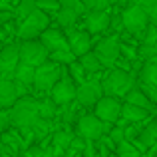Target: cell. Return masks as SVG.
Returning a JSON list of instances; mask_svg holds the SVG:
<instances>
[{"label":"cell","mask_w":157,"mask_h":157,"mask_svg":"<svg viewBox=\"0 0 157 157\" xmlns=\"http://www.w3.org/2000/svg\"><path fill=\"white\" fill-rule=\"evenodd\" d=\"M101 98H104V90H101V82L98 80H86L76 88V104L82 107H94Z\"/></svg>","instance_id":"11"},{"label":"cell","mask_w":157,"mask_h":157,"mask_svg":"<svg viewBox=\"0 0 157 157\" xmlns=\"http://www.w3.org/2000/svg\"><path fill=\"white\" fill-rule=\"evenodd\" d=\"M109 157H115V153H111V155H109Z\"/></svg>","instance_id":"39"},{"label":"cell","mask_w":157,"mask_h":157,"mask_svg":"<svg viewBox=\"0 0 157 157\" xmlns=\"http://www.w3.org/2000/svg\"><path fill=\"white\" fill-rule=\"evenodd\" d=\"M36 8L46 14L50 12H58L60 10V0H36Z\"/></svg>","instance_id":"31"},{"label":"cell","mask_w":157,"mask_h":157,"mask_svg":"<svg viewBox=\"0 0 157 157\" xmlns=\"http://www.w3.org/2000/svg\"><path fill=\"white\" fill-rule=\"evenodd\" d=\"M46 28H50V16L46 12L38 10L36 8L30 16L24 18V22L20 24L18 28V40L24 42V40H38L40 34H42Z\"/></svg>","instance_id":"5"},{"label":"cell","mask_w":157,"mask_h":157,"mask_svg":"<svg viewBox=\"0 0 157 157\" xmlns=\"http://www.w3.org/2000/svg\"><path fill=\"white\" fill-rule=\"evenodd\" d=\"M10 111L8 109H0V135L4 133V131L10 129Z\"/></svg>","instance_id":"35"},{"label":"cell","mask_w":157,"mask_h":157,"mask_svg":"<svg viewBox=\"0 0 157 157\" xmlns=\"http://www.w3.org/2000/svg\"><path fill=\"white\" fill-rule=\"evenodd\" d=\"M141 86L157 88V62H147L141 68Z\"/></svg>","instance_id":"23"},{"label":"cell","mask_w":157,"mask_h":157,"mask_svg":"<svg viewBox=\"0 0 157 157\" xmlns=\"http://www.w3.org/2000/svg\"><path fill=\"white\" fill-rule=\"evenodd\" d=\"M60 6L62 8H70V10H74V12H78V14H84V4H82V0H60Z\"/></svg>","instance_id":"34"},{"label":"cell","mask_w":157,"mask_h":157,"mask_svg":"<svg viewBox=\"0 0 157 157\" xmlns=\"http://www.w3.org/2000/svg\"><path fill=\"white\" fill-rule=\"evenodd\" d=\"M58 14V24H60L62 28H66V30H70V28H74V24H76V20L80 18V14L74 10H70V8H62L56 12Z\"/></svg>","instance_id":"25"},{"label":"cell","mask_w":157,"mask_h":157,"mask_svg":"<svg viewBox=\"0 0 157 157\" xmlns=\"http://www.w3.org/2000/svg\"><path fill=\"white\" fill-rule=\"evenodd\" d=\"M34 10H36V0H20V4H18V16L26 18V16H30Z\"/></svg>","instance_id":"32"},{"label":"cell","mask_w":157,"mask_h":157,"mask_svg":"<svg viewBox=\"0 0 157 157\" xmlns=\"http://www.w3.org/2000/svg\"><path fill=\"white\" fill-rule=\"evenodd\" d=\"M121 100L119 98L104 96L96 105H94V115L100 117L104 123H115L121 117Z\"/></svg>","instance_id":"12"},{"label":"cell","mask_w":157,"mask_h":157,"mask_svg":"<svg viewBox=\"0 0 157 157\" xmlns=\"http://www.w3.org/2000/svg\"><path fill=\"white\" fill-rule=\"evenodd\" d=\"M78 157H82V155H78Z\"/></svg>","instance_id":"40"},{"label":"cell","mask_w":157,"mask_h":157,"mask_svg":"<svg viewBox=\"0 0 157 157\" xmlns=\"http://www.w3.org/2000/svg\"><path fill=\"white\" fill-rule=\"evenodd\" d=\"M78 62H80L82 68L86 70V74H96V72H100V70L104 68V66H101V62H100V58H98L94 52L84 54L82 58H78Z\"/></svg>","instance_id":"24"},{"label":"cell","mask_w":157,"mask_h":157,"mask_svg":"<svg viewBox=\"0 0 157 157\" xmlns=\"http://www.w3.org/2000/svg\"><path fill=\"white\" fill-rule=\"evenodd\" d=\"M58 111H60V107L54 104V100L50 96L48 98H38V113L42 119H46V121H50L58 115Z\"/></svg>","instance_id":"21"},{"label":"cell","mask_w":157,"mask_h":157,"mask_svg":"<svg viewBox=\"0 0 157 157\" xmlns=\"http://www.w3.org/2000/svg\"><path fill=\"white\" fill-rule=\"evenodd\" d=\"M30 96L26 86L14 82V78H0V109H10L20 98Z\"/></svg>","instance_id":"7"},{"label":"cell","mask_w":157,"mask_h":157,"mask_svg":"<svg viewBox=\"0 0 157 157\" xmlns=\"http://www.w3.org/2000/svg\"><path fill=\"white\" fill-rule=\"evenodd\" d=\"M20 64V44L10 42L0 48V78H14V70Z\"/></svg>","instance_id":"13"},{"label":"cell","mask_w":157,"mask_h":157,"mask_svg":"<svg viewBox=\"0 0 157 157\" xmlns=\"http://www.w3.org/2000/svg\"><path fill=\"white\" fill-rule=\"evenodd\" d=\"M109 26V14L105 10H98V12H88L86 14V28L90 34H100Z\"/></svg>","instance_id":"17"},{"label":"cell","mask_w":157,"mask_h":157,"mask_svg":"<svg viewBox=\"0 0 157 157\" xmlns=\"http://www.w3.org/2000/svg\"><path fill=\"white\" fill-rule=\"evenodd\" d=\"M8 111H10V125L14 129H34L42 123V117L38 113V98H20Z\"/></svg>","instance_id":"1"},{"label":"cell","mask_w":157,"mask_h":157,"mask_svg":"<svg viewBox=\"0 0 157 157\" xmlns=\"http://www.w3.org/2000/svg\"><path fill=\"white\" fill-rule=\"evenodd\" d=\"M119 52H121V44H119L117 36H107V38L100 40L96 44V50H94V54L100 58L104 68H113L119 58Z\"/></svg>","instance_id":"10"},{"label":"cell","mask_w":157,"mask_h":157,"mask_svg":"<svg viewBox=\"0 0 157 157\" xmlns=\"http://www.w3.org/2000/svg\"><path fill=\"white\" fill-rule=\"evenodd\" d=\"M115 157H141V151L133 145L131 141H121L115 147Z\"/></svg>","instance_id":"27"},{"label":"cell","mask_w":157,"mask_h":157,"mask_svg":"<svg viewBox=\"0 0 157 157\" xmlns=\"http://www.w3.org/2000/svg\"><path fill=\"white\" fill-rule=\"evenodd\" d=\"M121 22H123V28L127 32H131V34H143L145 28L149 26V16H147V12L141 6L131 4V6H127L123 10Z\"/></svg>","instance_id":"9"},{"label":"cell","mask_w":157,"mask_h":157,"mask_svg":"<svg viewBox=\"0 0 157 157\" xmlns=\"http://www.w3.org/2000/svg\"><path fill=\"white\" fill-rule=\"evenodd\" d=\"M107 135H109V139L115 143V145H119L121 141H125V129H123V125H117V123L111 125V129L107 131Z\"/></svg>","instance_id":"30"},{"label":"cell","mask_w":157,"mask_h":157,"mask_svg":"<svg viewBox=\"0 0 157 157\" xmlns=\"http://www.w3.org/2000/svg\"><path fill=\"white\" fill-rule=\"evenodd\" d=\"M131 143H133L139 151H145V149H149L153 143H157V117L151 119V121L139 131L137 139H133Z\"/></svg>","instance_id":"16"},{"label":"cell","mask_w":157,"mask_h":157,"mask_svg":"<svg viewBox=\"0 0 157 157\" xmlns=\"http://www.w3.org/2000/svg\"><path fill=\"white\" fill-rule=\"evenodd\" d=\"M141 90L147 94V98L153 101V105H157V88H147V86H141Z\"/></svg>","instance_id":"37"},{"label":"cell","mask_w":157,"mask_h":157,"mask_svg":"<svg viewBox=\"0 0 157 157\" xmlns=\"http://www.w3.org/2000/svg\"><path fill=\"white\" fill-rule=\"evenodd\" d=\"M139 56L145 58V60H153V58L157 56V42H143L141 46H139Z\"/></svg>","instance_id":"29"},{"label":"cell","mask_w":157,"mask_h":157,"mask_svg":"<svg viewBox=\"0 0 157 157\" xmlns=\"http://www.w3.org/2000/svg\"><path fill=\"white\" fill-rule=\"evenodd\" d=\"M125 104H131V105H137V107H143L151 113L153 111V101L147 98V94L143 92L141 88H133L125 94Z\"/></svg>","instance_id":"18"},{"label":"cell","mask_w":157,"mask_h":157,"mask_svg":"<svg viewBox=\"0 0 157 157\" xmlns=\"http://www.w3.org/2000/svg\"><path fill=\"white\" fill-rule=\"evenodd\" d=\"M34 76H36V68L34 66H28V64H22V62L14 70V82L26 86L28 90L34 88Z\"/></svg>","instance_id":"20"},{"label":"cell","mask_w":157,"mask_h":157,"mask_svg":"<svg viewBox=\"0 0 157 157\" xmlns=\"http://www.w3.org/2000/svg\"><path fill=\"white\" fill-rule=\"evenodd\" d=\"M76 82L70 78L68 74V68L64 66V70H62V78L58 80V84L52 88V92L48 94V96L54 100V104L58 107H64L68 104H72V101H76Z\"/></svg>","instance_id":"6"},{"label":"cell","mask_w":157,"mask_h":157,"mask_svg":"<svg viewBox=\"0 0 157 157\" xmlns=\"http://www.w3.org/2000/svg\"><path fill=\"white\" fill-rule=\"evenodd\" d=\"M135 88V80L129 72L121 68H113L104 76L101 80V90L104 96H111V98H125V94L129 90Z\"/></svg>","instance_id":"2"},{"label":"cell","mask_w":157,"mask_h":157,"mask_svg":"<svg viewBox=\"0 0 157 157\" xmlns=\"http://www.w3.org/2000/svg\"><path fill=\"white\" fill-rule=\"evenodd\" d=\"M38 40L46 46V50L50 54L52 52H60V50H70L66 34L62 30H58V28H46V30L40 34Z\"/></svg>","instance_id":"15"},{"label":"cell","mask_w":157,"mask_h":157,"mask_svg":"<svg viewBox=\"0 0 157 157\" xmlns=\"http://www.w3.org/2000/svg\"><path fill=\"white\" fill-rule=\"evenodd\" d=\"M66 38H68L70 50L76 58H82L84 54L92 52V36H90V32L70 28V30H66Z\"/></svg>","instance_id":"14"},{"label":"cell","mask_w":157,"mask_h":157,"mask_svg":"<svg viewBox=\"0 0 157 157\" xmlns=\"http://www.w3.org/2000/svg\"><path fill=\"white\" fill-rule=\"evenodd\" d=\"M155 157H157V155H155Z\"/></svg>","instance_id":"41"},{"label":"cell","mask_w":157,"mask_h":157,"mask_svg":"<svg viewBox=\"0 0 157 157\" xmlns=\"http://www.w3.org/2000/svg\"><path fill=\"white\" fill-rule=\"evenodd\" d=\"M48 60L56 62V64H60V66H70L74 60H78V58L72 54V50H60V52H52Z\"/></svg>","instance_id":"28"},{"label":"cell","mask_w":157,"mask_h":157,"mask_svg":"<svg viewBox=\"0 0 157 157\" xmlns=\"http://www.w3.org/2000/svg\"><path fill=\"white\" fill-rule=\"evenodd\" d=\"M147 16H149V24H153L157 28V6H153L149 12H147Z\"/></svg>","instance_id":"38"},{"label":"cell","mask_w":157,"mask_h":157,"mask_svg":"<svg viewBox=\"0 0 157 157\" xmlns=\"http://www.w3.org/2000/svg\"><path fill=\"white\" fill-rule=\"evenodd\" d=\"M74 137H76V133L70 131V129H56L52 133V137H50V143H52V145H56L58 149H62L66 153V149L70 147V143H72Z\"/></svg>","instance_id":"22"},{"label":"cell","mask_w":157,"mask_h":157,"mask_svg":"<svg viewBox=\"0 0 157 157\" xmlns=\"http://www.w3.org/2000/svg\"><path fill=\"white\" fill-rule=\"evenodd\" d=\"M50 58V52L46 50L40 40H24L20 42V62L22 64H28V66H42L44 62H48Z\"/></svg>","instance_id":"8"},{"label":"cell","mask_w":157,"mask_h":157,"mask_svg":"<svg viewBox=\"0 0 157 157\" xmlns=\"http://www.w3.org/2000/svg\"><path fill=\"white\" fill-rule=\"evenodd\" d=\"M135 4H137V6H141L145 12H149L153 6H157V0H135Z\"/></svg>","instance_id":"36"},{"label":"cell","mask_w":157,"mask_h":157,"mask_svg":"<svg viewBox=\"0 0 157 157\" xmlns=\"http://www.w3.org/2000/svg\"><path fill=\"white\" fill-rule=\"evenodd\" d=\"M147 117H149V111L147 109L123 101V105H121V119L125 123H139V121H143V119H147Z\"/></svg>","instance_id":"19"},{"label":"cell","mask_w":157,"mask_h":157,"mask_svg":"<svg viewBox=\"0 0 157 157\" xmlns=\"http://www.w3.org/2000/svg\"><path fill=\"white\" fill-rule=\"evenodd\" d=\"M68 68V74H70V78H72L74 82H76V86H80V84H84L86 80H88V74H86V70L82 68V64L78 60H74L70 66H66Z\"/></svg>","instance_id":"26"},{"label":"cell","mask_w":157,"mask_h":157,"mask_svg":"<svg viewBox=\"0 0 157 157\" xmlns=\"http://www.w3.org/2000/svg\"><path fill=\"white\" fill-rule=\"evenodd\" d=\"M82 4L88 12H98L107 8V0H82Z\"/></svg>","instance_id":"33"},{"label":"cell","mask_w":157,"mask_h":157,"mask_svg":"<svg viewBox=\"0 0 157 157\" xmlns=\"http://www.w3.org/2000/svg\"><path fill=\"white\" fill-rule=\"evenodd\" d=\"M62 70H64V66L56 64L52 60H48L42 66H38L36 68V76H34V90L38 94H50L52 88L62 78Z\"/></svg>","instance_id":"4"},{"label":"cell","mask_w":157,"mask_h":157,"mask_svg":"<svg viewBox=\"0 0 157 157\" xmlns=\"http://www.w3.org/2000/svg\"><path fill=\"white\" fill-rule=\"evenodd\" d=\"M111 125L113 123H104L94 113H82L76 125H74V133L78 137H82L84 141H98L101 135H105L111 129Z\"/></svg>","instance_id":"3"}]
</instances>
